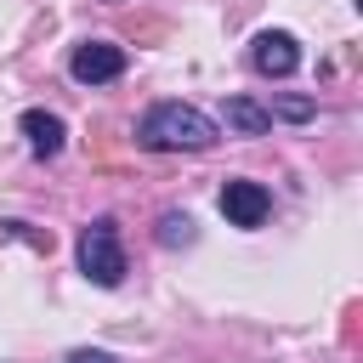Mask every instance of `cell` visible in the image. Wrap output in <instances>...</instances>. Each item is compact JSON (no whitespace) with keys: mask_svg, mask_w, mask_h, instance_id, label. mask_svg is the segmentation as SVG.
<instances>
[{"mask_svg":"<svg viewBox=\"0 0 363 363\" xmlns=\"http://www.w3.org/2000/svg\"><path fill=\"white\" fill-rule=\"evenodd\" d=\"M187 238H193V221H187V216H176V210H170V216H164V221H159V244H187Z\"/></svg>","mask_w":363,"mask_h":363,"instance_id":"obj_8","label":"cell"},{"mask_svg":"<svg viewBox=\"0 0 363 363\" xmlns=\"http://www.w3.org/2000/svg\"><path fill=\"white\" fill-rule=\"evenodd\" d=\"M312 108H318L312 96H278V113L284 119H312Z\"/></svg>","mask_w":363,"mask_h":363,"instance_id":"obj_9","label":"cell"},{"mask_svg":"<svg viewBox=\"0 0 363 363\" xmlns=\"http://www.w3.org/2000/svg\"><path fill=\"white\" fill-rule=\"evenodd\" d=\"M227 125H233L238 136H267V130H272V108H261V102H250V96H233V102H227Z\"/></svg>","mask_w":363,"mask_h":363,"instance_id":"obj_7","label":"cell"},{"mask_svg":"<svg viewBox=\"0 0 363 363\" xmlns=\"http://www.w3.org/2000/svg\"><path fill=\"white\" fill-rule=\"evenodd\" d=\"M17 125H23V136H28V147H34L40 159L62 153V119H57V113H45V108H28Z\"/></svg>","mask_w":363,"mask_h":363,"instance_id":"obj_6","label":"cell"},{"mask_svg":"<svg viewBox=\"0 0 363 363\" xmlns=\"http://www.w3.org/2000/svg\"><path fill=\"white\" fill-rule=\"evenodd\" d=\"M216 136H221L216 119L187 108V102H153L142 113V125H136V142L147 153H204Z\"/></svg>","mask_w":363,"mask_h":363,"instance_id":"obj_1","label":"cell"},{"mask_svg":"<svg viewBox=\"0 0 363 363\" xmlns=\"http://www.w3.org/2000/svg\"><path fill=\"white\" fill-rule=\"evenodd\" d=\"M68 68H74L79 85H108V79L125 74V51L113 40H85V45H74V62Z\"/></svg>","mask_w":363,"mask_h":363,"instance_id":"obj_3","label":"cell"},{"mask_svg":"<svg viewBox=\"0 0 363 363\" xmlns=\"http://www.w3.org/2000/svg\"><path fill=\"white\" fill-rule=\"evenodd\" d=\"M68 363H119V357H108V352H74Z\"/></svg>","mask_w":363,"mask_h":363,"instance_id":"obj_10","label":"cell"},{"mask_svg":"<svg viewBox=\"0 0 363 363\" xmlns=\"http://www.w3.org/2000/svg\"><path fill=\"white\" fill-rule=\"evenodd\" d=\"M267 210H272V199H267L261 182H227V187H221V216H227L233 227H261Z\"/></svg>","mask_w":363,"mask_h":363,"instance_id":"obj_5","label":"cell"},{"mask_svg":"<svg viewBox=\"0 0 363 363\" xmlns=\"http://www.w3.org/2000/svg\"><path fill=\"white\" fill-rule=\"evenodd\" d=\"M79 272L102 289L125 284V244H119V227L108 216H96L85 233H79Z\"/></svg>","mask_w":363,"mask_h":363,"instance_id":"obj_2","label":"cell"},{"mask_svg":"<svg viewBox=\"0 0 363 363\" xmlns=\"http://www.w3.org/2000/svg\"><path fill=\"white\" fill-rule=\"evenodd\" d=\"M250 62H255L267 79H289V74L301 68V45H295V34H284V28H267V34H255V51H250Z\"/></svg>","mask_w":363,"mask_h":363,"instance_id":"obj_4","label":"cell"}]
</instances>
